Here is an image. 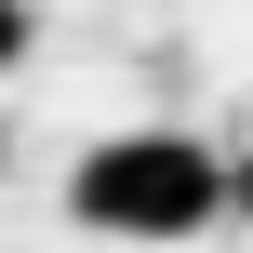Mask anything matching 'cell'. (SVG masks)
Here are the masks:
<instances>
[{"instance_id":"obj_2","label":"cell","mask_w":253,"mask_h":253,"mask_svg":"<svg viewBox=\"0 0 253 253\" xmlns=\"http://www.w3.org/2000/svg\"><path fill=\"white\" fill-rule=\"evenodd\" d=\"M27 40H40V27H27V0H0V67H13Z\"/></svg>"},{"instance_id":"obj_3","label":"cell","mask_w":253,"mask_h":253,"mask_svg":"<svg viewBox=\"0 0 253 253\" xmlns=\"http://www.w3.org/2000/svg\"><path fill=\"white\" fill-rule=\"evenodd\" d=\"M240 213H253V160H240Z\"/></svg>"},{"instance_id":"obj_1","label":"cell","mask_w":253,"mask_h":253,"mask_svg":"<svg viewBox=\"0 0 253 253\" xmlns=\"http://www.w3.org/2000/svg\"><path fill=\"white\" fill-rule=\"evenodd\" d=\"M227 200H240V160H213L200 133H107L67 173V213L93 240H200Z\"/></svg>"}]
</instances>
